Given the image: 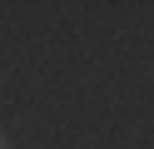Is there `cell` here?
Instances as JSON below:
<instances>
[{"instance_id": "1", "label": "cell", "mask_w": 154, "mask_h": 149, "mask_svg": "<svg viewBox=\"0 0 154 149\" xmlns=\"http://www.w3.org/2000/svg\"><path fill=\"white\" fill-rule=\"evenodd\" d=\"M0 149H10V144H5V139H0Z\"/></svg>"}]
</instances>
